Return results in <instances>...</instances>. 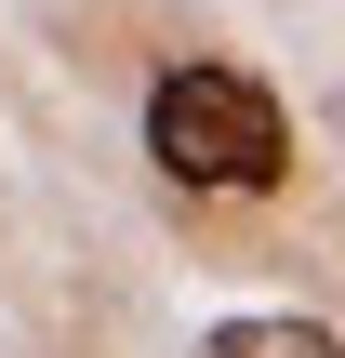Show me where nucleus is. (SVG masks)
I'll return each instance as SVG.
<instances>
[{
	"label": "nucleus",
	"instance_id": "nucleus-1",
	"mask_svg": "<svg viewBox=\"0 0 345 358\" xmlns=\"http://www.w3.org/2000/svg\"><path fill=\"white\" fill-rule=\"evenodd\" d=\"M146 159H160L173 186H199V199H266V186L293 173V120H279V93H266L253 66L186 53V66L146 80Z\"/></svg>",
	"mask_w": 345,
	"mask_h": 358
},
{
	"label": "nucleus",
	"instance_id": "nucleus-2",
	"mask_svg": "<svg viewBox=\"0 0 345 358\" xmlns=\"http://www.w3.org/2000/svg\"><path fill=\"white\" fill-rule=\"evenodd\" d=\"M213 358H345V332H319V319H226Z\"/></svg>",
	"mask_w": 345,
	"mask_h": 358
}]
</instances>
